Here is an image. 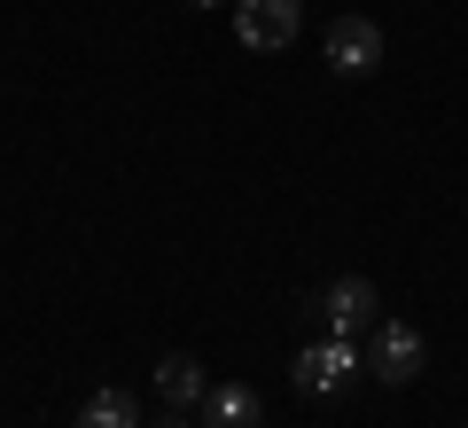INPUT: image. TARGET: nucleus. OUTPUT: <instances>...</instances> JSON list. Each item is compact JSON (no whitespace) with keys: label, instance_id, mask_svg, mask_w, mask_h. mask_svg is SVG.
Listing matches in <instances>:
<instances>
[{"label":"nucleus","instance_id":"nucleus-1","mask_svg":"<svg viewBox=\"0 0 468 428\" xmlns=\"http://www.w3.org/2000/svg\"><path fill=\"white\" fill-rule=\"evenodd\" d=\"M304 32V0H234V39L250 55H282Z\"/></svg>","mask_w":468,"mask_h":428},{"label":"nucleus","instance_id":"nucleus-2","mask_svg":"<svg viewBox=\"0 0 468 428\" xmlns=\"http://www.w3.org/2000/svg\"><path fill=\"white\" fill-rule=\"evenodd\" d=\"M320 55H328L335 78H375L383 70V24L375 16H335L320 32Z\"/></svg>","mask_w":468,"mask_h":428},{"label":"nucleus","instance_id":"nucleus-3","mask_svg":"<svg viewBox=\"0 0 468 428\" xmlns=\"http://www.w3.org/2000/svg\"><path fill=\"white\" fill-rule=\"evenodd\" d=\"M421 359H430L421 328H406V319H375V328H367V374H375V381L406 390V381L421 374Z\"/></svg>","mask_w":468,"mask_h":428},{"label":"nucleus","instance_id":"nucleus-4","mask_svg":"<svg viewBox=\"0 0 468 428\" xmlns=\"http://www.w3.org/2000/svg\"><path fill=\"white\" fill-rule=\"evenodd\" d=\"M313 312L328 319V335H344V343H359V335L383 319V297H375V280H359V273H344V280H328L313 297Z\"/></svg>","mask_w":468,"mask_h":428},{"label":"nucleus","instance_id":"nucleus-5","mask_svg":"<svg viewBox=\"0 0 468 428\" xmlns=\"http://www.w3.org/2000/svg\"><path fill=\"white\" fill-rule=\"evenodd\" d=\"M367 366H359V343H344V335H328V343H304L297 366H289V381H297L304 397H335L344 381H359Z\"/></svg>","mask_w":468,"mask_h":428},{"label":"nucleus","instance_id":"nucleus-6","mask_svg":"<svg viewBox=\"0 0 468 428\" xmlns=\"http://www.w3.org/2000/svg\"><path fill=\"white\" fill-rule=\"evenodd\" d=\"M258 421H266V405H258L250 381H211L196 405V428H258Z\"/></svg>","mask_w":468,"mask_h":428},{"label":"nucleus","instance_id":"nucleus-7","mask_svg":"<svg viewBox=\"0 0 468 428\" xmlns=\"http://www.w3.org/2000/svg\"><path fill=\"white\" fill-rule=\"evenodd\" d=\"M203 390H211V381H203V366L187 359V350H165V359H156V397H165V412H196Z\"/></svg>","mask_w":468,"mask_h":428},{"label":"nucleus","instance_id":"nucleus-8","mask_svg":"<svg viewBox=\"0 0 468 428\" xmlns=\"http://www.w3.org/2000/svg\"><path fill=\"white\" fill-rule=\"evenodd\" d=\"M70 428H141V405H133V390H94Z\"/></svg>","mask_w":468,"mask_h":428},{"label":"nucleus","instance_id":"nucleus-9","mask_svg":"<svg viewBox=\"0 0 468 428\" xmlns=\"http://www.w3.org/2000/svg\"><path fill=\"white\" fill-rule=\"evenodd\" d=\"M149 428H196V421H180V412H165V421H149Z\"/></svg>","mask_w":468,"mask_h":428},{"label":"nucleus","instance_id":"nucleus-10","mask_svg":"<svg viewBox=\"0 0 468 428\" xmlns=\"http://www.w3.org/2000/svg\"><path fill=\"white\" fill-rule=\"evenodd\" d=\"M187 8H218V0H187Z\"/></svg>","mask_w":468,"mask_h":428},{"label":"nucleus","instance_id":"nucleus-11","mask_svg":"<svg viewBox=\"0 0 468 428\" xmlns=\"http://www.w3.org/2000/svg\"><path fill=\"white\" fill-rule=\"evenodd\" d=\"M258 428H266V421H258Z\"/></svg>","mask_w":468,"mask_h":428}]
</instances>
